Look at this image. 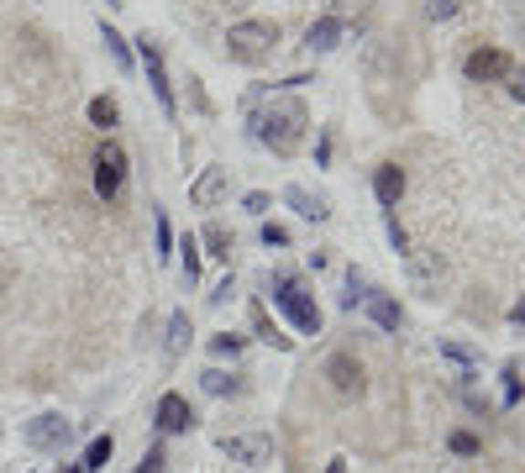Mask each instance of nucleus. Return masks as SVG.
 Instances as JSON below:
<instances>
[{"mask_svg": "<svg viewBox=\"0 0 525 473\" xmlns=\"http://www.w3.org/2000/svg\"><path fill=\"white\" fill-rule=\"evenodd\" d=\"M305 131H310V110H305L299 95H273L263 110H252V137H257L263 148H273L278 158L299 152Z\"/></svg>", "mask_w": 525, "mask_h": 473, "instance_id": "1", "label": "nucleus"}, {"mask_svg": "<svg viewBox=\"0 0 525 473\" xmlns=\"http://www.w3.org/2000/svg\"><path fill=\"white\" fill-rule=\"evenodd\" d=\"M268 289H273V305H278V310L294 321V331H299V337H320V305L305 295V284L289 279V274H273Z\"/></svg>", "mask_w": 525, "mask_h": 473, "instance_id": "2", "label": "nucleus"}, {"mask_svg": "<svg viewBox=\"0 0 525 473\" xmlns=\"http://www.w3.org/2000/svg\"><path fill=\"white\" fill-rule=\"evenodd\" d=\"M278 22H236L226 32V53L236 58V64H263V58H273V47H278Z\"/></svg>", "mask_w": 525, "mask_h": 473, "instance_id": "3", "label": "nucleus"}, {"mask_svg": "<svg viewBox=\"0 0 525 473\" xmlns=\"http://www.w3.org/2000/svg\"><path fill=\"white\" fill-rule=\"evenodd\" d=\"M26 447L32 452H63L68 447V436H74V421L68 415H58V410H47V415H37V421H26Z\"/></svg>", "mask_w": 525, "mask_h": 473, "instance_id": "4", "label": "nucleus"}, {"mask_svg": "<svg viewBox=\"0 0 525 473\" xmlns=\"http://www.w3.org/2000/svg\"><path fill=\"white\" fill-rule=\"evenodd\" d=\"M121 184H126V148L105 137V148L95 152V190H100V200H116Z\"/></svg>", "mask_w": 525, "mask_h": 473, "instance_id": "5", "label": "nucleus"}, {"mask_svg": "<svg viewBox=\"0 0 525 473\" xmlns=\"http://www.w3.org/2000/svg\"><path fill=\"white\" fill-rule=\"evenodd\" d=\"M137 53H142V68H147V85H152V100L163 106V116H173V110H179V100H173V85H168V68H163V53H158V43H152V37H137Z\"/></svg>", "mask_w": 525, "mask_h": 473, "instance_id": "6", "label": "nucleus"}, {"mask_svg": "<svg viewBox=\"0 0 525 473\" xmlns=\"http://www.w3.org/2000/svg\"><path fill=\"white\" fill-rule=\"evenodd\" d=\"M509 53H499V47H478V53H467V64H462V74L473 79V85H488V79H509Z\"/></svg>", "mask_w": 525, "mask_h": 473, "instance_id": "7", "label": "nucleus"}, {"mask_svg": "<svg viewBox=\"0 0 525 473\" xmlns=\"http://www.w3.org/2000/svg\"><path fill=\"white\" fill-rule=\"evenodd\" d=\"M221 452H226L231 463H252V468H257V463L273 457V436H263V431H252V436H226Z\"/></svg>", "mask_w": 525, "mask_h": 473, "instance_id": "8", "label": "nucleus"}, {"mask_svg": "<svg viewBox=\"0 0 525 473\" xmlns=\"http://www.w3.org/2000/svg\"><path fill=\"white\" fill-rule=\"evenodd\" d=\"M326 379H331L336 394H362V363L352 352H331L326 358Z\"/></svg>", "mask_w": 525, "mask_h": 473, "instance_id": "9", "label": "nucleus"}, {"mask_svg": "<svg viewBox=\"0 0 525 473\" xmlns=\"http://www.w3.org/2000/svg\"><path fill=\"white\" fill-rule=\"evenodd\" d=\"M194 426V410H189V400L184 394H173L168 389L163 400H158V431H168V436H179V431H189Z\"/></svg>", "mask_w": 525, "mask_h": 473, "instance_id": "10", "label": "nucleus"}, {"mask_svg": "<svg viewBox=\"0 0 525 473\" xmlns=\"http://www.w3.org/2000/svg\"><path fill=\"white\" fill-rule=\"evenodd\" d=\"M221 194H226V169H205L194 184H189V205H194V211H210Z\"/></svg>", "mask_w": 525, "mask_h": 473, "instance_id": "11", "label": "nucleus"}, {"mask_svg": "<svg viewBox=\"0 0 525 473\" xmlns=\"http://www.w3.org/2000/svg\"><path fill=\"white\" fill-rule=\"evenodd\" d=\"M341 37H347V22H341V16H320V22H310V32H305V47H310V53H331V47H341Z\"/></svg>", "mask_w": 525, "mask_h": 473, "instance_id": "12", "label": "nucleus"}, {"mask_svg": "<svg viewBox=\"0 0 525 473\" xmlns=\"http://www.w3.org/2000/svg\"><path fill=\"white\" fill-rule=\"evenodd\" d=\"M373 194H378V205H383V211H394L399 194H404V169H399V163H378V173H373Z\"/></svg>", "mask_w": 525, "mask_h": 473, "instance_id": "13", "label": "nucleus"}, {"mask_svg": "<svg viewBox=\"0 0 525 473\" xmlns=\"http://www.w3.org/2000/svg\"><path fill=\"white\" fill-rule=\"evenodd\" d=\"M284 205H294L305 221H326V215H331V200H326V194H310L305 184H289V190H284Z\"/></svg>", "mask_w": 525, "mask_h": 473, "instance_id": "14", "label": "nucleus"}, {"mask_svg": "<svg viewBox=\"0 0 525 473\" xmlns=\"http://www.w3.org/2000/svg\"><path fill=\"white\" fill-rule=\"evenodd\" d=\"M362 310L373 316V326H378V331H399V326H404L399 305L389 300V295H378V289H368V295H362Z\"/></svg>", "mask_w": 525, "mask_h": 473, "instance_id": "15", "label": "nucleus"}, {"mask_svg": "<svg viewBox=\"0 0 525 473\" xmlns=\"http://www.w3.org/2000/svg\"><path fill=\"white\" fill-rule=\"evenodd\" d=\"M252 331H257L268 347H278V352H289V347H294V337H284V331L273 326V316H268V305H263V300H252Z\"/></svg>", "mask_w": 525, "mask_h": 473, "instance_id": "16", "label": "nucleus"}, {"mask_svg": "<svg viewBox=\"0 0 525 473\" xmlns=\"http://www.w3.org/2000/svg\"><path fill=\"white\" fill-rule=\"evenodd\" d=\"M110 452H116V436H110V431H105V436H95V442H89V447H84L79 468H84V473H100L105 463H110Z\"/></svg>", "mask_w": 525, "mask_h": 473, "instance_id": "17", "label": "nucleus"}, {"mask_svg": "<svg viewBox=\"0 0 525 473\" xmlns=\"http://www.w3.org/2000/svg\"><path fill=\"white\" fill-rule=\"evenodd\" d=\"M200 242H205V247H210V258H226V263H231V232H226V226H221V221H210V226H205V236H200Z\"/></svg>", "mask_w": 525, "mask_h": 473, "instance_id": "18", "label": "nucleus"}, {"mask_svg": "<svg viewBox=\"0 0 525 473\" xmlns=\"http://www.w3.org/2000/svg\"><path fill=\"white\" fill-rule=\"evenodd\" d=\"M100 43H105V53L116 58V68H131V47H126V37L116 26H100Z\"/></svg>", "mask_w": 525, "mask_h": 473, "instance_id": "19", "label": "nucleus"}, {"mask_svg": "<svg viewBox=\"0 0 525 473\" xmlns=\"http://www.w3.org/2000/svg\"><path fill=\"white\" fill-rule=\"evenodd\" d=\"M89 127H100V131L116 127V100H110V95H95V100H89Z\"/></svg>", "mask_w": 525, "mask_h": 473, "instance_id": "20", "label": "nucleus"}, {"mask_svg": "<svg viewBox=\"0 0 525 473\" xmlns=\"http://www.w3.org/2000/svg\"><path fill=\"white\" fill-rule=\"evenodd\" d=\"M184 347H189V316L173 310V316H168V352H184Z\"/></svg>", "mask_w": 525, "mask_h": 473, "instance_id": "21", "label": "nucleus"}, {"mask_svg": "<svg viewBox=\"0 0 525 473\" xmlns=\"http://www.w3.org/2000/svg\"><path fill=\"white\" fill-rule=\"evenodd\" d=\"M179 253H184V279L194 284V279H200V236H184V242H179Z\"/></svg>", "mask_w": 525, "mask_h": 473, "instance_id": "22", "label": "nucleus"}, {"mask_svg": "<svg viewBox=\"0 0 525 473\" xmlns=\"http://www.w3.org/2000/svg\"><path fill=\"white\" fill-rule=\"evenodd\" d=\"M242 347H247V337H236V331H221V337L210 342V352H215V358H236Z\"/></svg>", "mask_w": 525, "mask_h": 473, "instance_id": "23", "label": "nucleus"}, {"mask_svg": "<svg viewBox=\"0 0 525 473\" xmlns=\"http://www.w3.org/2000/svg\"><path fill=\"white\" fill-rule=\"evenodd\" d=\"M200 379H205L210 394H236V379H231V373H221V368H205Z\"/></svg>", "mask_w": 525, "mask_h": 473, "instance_id": "24", "label": "nucleus"}, {"mask_svg": "<svg viewBox=\"0 0 525 473\" xmlns=\"http://www.w3.org/2000/svg\"><path fill=\"white\" fill-rule=\"evenodd\" d=\"M457 11H462V0H425V16L431 22H452Z\"/></svg>", "mask_w": 525, "mask_h": 473, "instance_id": "25", "label": "nucleus"}, {"mask_svg": "<svg viewBox=\"0 0 525 473\" xmlns=\"http://www.w3.org/2000/svg\"><path fill=\"white\" fill-rule=\"evenodd\" d=\"M452 452H457V457H478L483 442L473 436V431H452Z\"/></svg>", "mask_w": 525, "mask_h": 473, "instance_id": "26", "label": "nucleus"}, {"mask_svg": "<svg viewBox=\"0 0 525 473\" xmlns=\"http://www.w3.org/2000/svg\"><path fill=\"white\" fill-rule=\"evenodd\" d=\"M163 463H168V452H163V447H147V452H142V463H137V473H163Z\"/></svg>", "mask_w": 525, "mask_h": 473, "instance_id": "27", "label": "nucleus"}, {"mask_svg": "<svg viewBox=\"0 0 525 473\" xmlns=\"http://www.w3.org/2000/svg\"><path fill=\"white\" fill-rule=\"evenodd\" d=\"M152 226H158V258H168V253H173V232H168V221H163V211L152 215Z\"/></svg>", "mask_w": 525, "mask_h": 473, "instance_id": "28", "label": "nucleus"}, {"mask_svg": "<svg viewBox=\"0 0 525 473\" xmlns=\"http://www.w3.org/2000/svg\"><path fill=\"white\" fill-rule=\"evenodd\" d=\"M504 405H520V373L504 368Z\"/></svg>", "mask_w": 525, "mask_h": 473, "instance_id": "29", "label": "nucleus"}, {"mask_svg": "<svg viewBox=\"0 0 525 473\" xmlns=\"http://www.w3.org/2000/svg\"><path fill=\"white\" fill-rule=\"evenodd\" d=\"M268 205H273V194H263V190H252L247 200H242V211H252V215H263Z\"/></svg>", "mask_w": 525, "mask_h": 473, "instance_id": "30", "label": "nucleus"}, {"mask_svg": "<svg viewBox=\"0 0 525 473\" xmlns=\"http://www.w3.org/2000/svg\"><path fill=\"white\" fill-rule=\"evenodd\" d=\"M263 242H268V247H289V232H284V226H263Z\"/></svg>", "mask_w": 525, "mask_h": 473, "instance_id": "31", "label": "nucleus"}, {"mask_svg": "<svg viewBox=\"0 0 525 473\" xmlns=\"http://www.w3.org/2000/svg\"><path fill=\"white\" fill-rule=\"evenodd\" d=\"M509 100L525 106V68H509Z\"/></svg>", "mask_w": 525, "mask_h": 473, "instance_id": "32", "label": "nucleus"}, {"mask_svg": "<svg viewBox=\"0 0 525 473\" xmlns=\"http://www.w3.org/2000/svg\"><path fill=\"white\" fill-rule=\"evenodd\" d=\"M446 358H457V363H473V347H457V342H441Z\"/></svg>", "mask_w": 525, "mask_h": 473, "instance_id": "33", "label": "nucleus"}, {"mask_svg": "<svg viewBox=\"0 0 525 473\" xmlns=\"http://www.w3.org/2000/svg\"><path fill=\"white\" fill-rule=\"evenodd\" d=\"M389 242H394V247H399V253H404V247H410V236H404V232H399V221H389Z\"/></svg>", "mask_w": 525, "mask_h": 473, "instance_id": "34", "label": "nucleus"}, {"mask_svg": "<svg viewBox=\"0 0 525 473\" xmlns=\"http://www.w3.org/2000/svg\"><path fill=\"white\" fill-rule=\"evenodd\" d=\"M231 300V279H221L215 284V295H210V305H226Z\"/></svg>", "mask_w": 525, "mask_h": 473, "instance_id": "35", "label": "nucleus"}, {"mask_svg": "<svg viewBox=\"0 0 525 473\" xmlns=\"http://www.w3.org/2000/svg\"><path fill=\"white\" fill-rule=\"evenodd\" d=\"M509 326H525V300L515 305V310H509Z\"/></svg>", "mask_w": 525, "mask_h": 473, "instance_id": "36", "label": "nucleus"}, {"mask_svg": "<svg viewBox=\"0 0 525 473\" xmlns=\"http://www.w3.org/2000/svg\"><path fill=\"white\" fill-rule=\"evenodd\" d=\"M326 473H347V457H331V463H326Z\"/></svg>", "mask_w": 525, "mask_h": 473, "instance_id": "37", "label": "nucleus"}, {"mask_svg": "<svg viewBox=\"0 0 525 473\" xmlns=\"http://www.w3.org/2000/svg\"><path fill=\"white\" fill-rule=\"evenodd\" d=\"M58 473H84V468H79V463H63V468H58Z\"/></svg>", "mask_w": 525, "mask_h": 473, "instance_id": "38", "label": "nucleus"}, {"mask_svg": "<svg viewBox=\"0 0 525 473\" xmlns=\"http://www.w3.org/2000/svg\"><path fill=\"white\" fill-rule=\"evenodd\" d=\"M110 5H121V0H110Z\"/></svg>", "mask_w": 525, "mask_h": 473, "instance_id": "39", "label": "nucleus"}]
</instances>
